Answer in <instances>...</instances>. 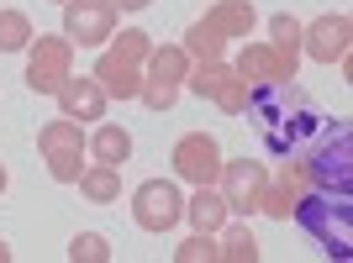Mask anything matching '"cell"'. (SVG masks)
<instances>
[{
	"label": "cell",
	"instance_id": "cell-3",
	"mask_svg": "<svg viewBox=\"0 0 353 263\" xmlns=\"http://www.w3.org/2000/svg\"><path fill=\"white\" fill-rule=\"evenodd\" d=\"M353 195H327V190H301L290 205V216L306 227L316 242H322L332 258H348L353 253Z\"/></svg>",
	"mask_w": 353,
	"mask_h": 263
},
{
	"label": "cell",
	"instance_id": "cell-1",
	"mask_svg": "<svg viewBox=\"0 0 353 263\" xmlns=\"http://www.w3.org/2000/svg\"><path fill=\"white\" fill-rule=\"evenodd\" d=\"M243 116L253 121L259 143L269 158H295L301 147L322 132V105L311 101L295 79H269V85H248V105Z\"/></svg>",
	"mask_w": 353,
	"mask_h": 263
},
{
	"label": "cell",
	"instance_id": "cell-5",
	"mask_svg": "<svg viewBox=\"0 0 353 263\" xmlns=\"http://www.w3.org/2000/svg\"><path fill=\"white\" fill-rule=\"evenodd\" d=\"M132 221L143 232H169L185 221V195L174 179H143L132 190Z\"/></svg>",
	"mask_w": 353,
	"mask_h": 263
},
{
	"label": "cell",
	"instance_id": "cell-9",
	"mask_svg": "<svg viewBox=\"0 0 353 263\" xmlns=\"http://www.w3.org/2000/svg\"><path fill=\"white\" fill-rule=\"evenodd\" d=\"M348 37H353V21L343 11H327L311 27H301V53L316 63H338V59H348Z\"/></svg>",
	"mask_w": 353,
	"mask_h": 263
},
{
	"label": "cell",
	"instance_id": "cell-19",
	"mask_svg": "<svg viewBox=\"0 0 353 263\" xmlns=\"http://www.w3.org/2000/svg\"><path fill=\"white\" fill-rule=\"evenodd\" d=\"M90 153H95V163H127L132 158V132L117 127V121H105V127H95V137H90Z\"/></svg>",
	"mask_w": 353,
	"mask_h": 263
},
{
	"label": "cell",
	"instance_id": "cell-13",
	"mask_svg": "<svg viewBox=\"0 0 353 263\" xmlns=\"http://www.w3.org/2000/svg\"><path fill=\"white\" fill-rule=\"evenodd\" d=\"M232 74L243 85H269V79H285L280 74V59H274V48L269 43H243L232 59Z\"/></svg>",
	"mask_w": 353,
	"mask_h": 263
},
{
	"label": "cell",
	"instance_id": "cell-4",
	"mask_svg": "<svg viewBox=\"0 0 353 263\" xmlns=\"http://www.w3.org/2000/svg\"><path fill=\"white\" fill-rule=\"evenodd\" d=\"M74 74V43L69 37H32L27 43V90L32 95H59V85Z\"/></svg>",
	"mask_w": 353,
	"mask_h": 263
},
{
	"label": "cell",
	"instance_id": "cell-25",
	"mask_svg": "<svg viewBox=\"0 0 353 263\" xmlns=\"http://www.w3.org/2000/svg\"><path fill=\"white\" fill-rule=\"evenodd\" d=\"M69 258L74 263H105V258H111V242H105L101 232H79L69 242Z\"/></svg>",
	"mask_w": 353,
	"mask_h": 263
},
{
	"label": "cell",
	"instance_id": "cell-18",
	"mask_svg": "<svg viewBox=\"0 0 353 263\" xmlns=\"http://www.w3.org/2000/svg\"><path fill=\"white\" fill-rule=\"evenodd\" d=\"M37 153H85V132H79V121L59 116V121H43L37 127Z\"/></svg>",
	"mask_w": 353,
	"mask_h": 263
},
{
	"label": "cell",
	"instance_id": "cell-17",
	"mask_svg": "<svg viewBox=\"0 0 353 263\" xmlns=\"http://www.w3.org/2000/svg\"><path fill=\"white\" fill-rule=\"evenodd\" d=\"M74 185H79V195H85V200H95V205L121 200V169H117V163H90Z\"/></svg>",
	"mask_w": 353,
	"mask_h": 263
},
{
	"label": "cell",
	"instance_id": "cell-12",
	"mask_svg": "<svg viewBox=\"0 0 353 263\" xmlns=\"http://www.w3.org/2000/svg\"><path fill=\"white\" fill-rule=\"evenodd\" d=\"M201 21H211V27L227 37V43H248L253 37V21H259V11H253V0H216Z\"/></svg>",
	"mask_w": 353,
	"mask_h": 263
},
{
	"label": "cell",
	"instance_id": "cell-8",
	"mask_svg": "<svg viewBox=\"0 0 353 263\" xmlns=\"http://www.w3.org/2000/svg\"><path fill=\"white\" fill-rule=\"evenodd\" d=\"M174 174L185 179V185H216L221 174V143L211 137V132H185L174 143Z\"/></svg>",
	"mask_w": 353,
	"mask_h": 263
},
{
	"label": "cell",
	"instance_id": "cell-31",
	"mask_svg": "<svg viewBox=\"0 0 353 263\" xmlns=\"http://www.w3.org/2000/svg\"><path fill=\"white\" fill-rule=\"evenodd\" d=\"M0 263H11V248H6V242H0Z\"/></svg>",
	"mask_w": 353,
	"mask_h": 263
},
{
	"label": "cell",
	"instance_id": "cell-27",
	"mask_svg": "<svg viewBox=\"0 0 353 263\" xmlns=\"http://www.w3.org/2000/svg\"><path fill=\"white\" fill-rule=\"evenodd\" d=\"M259 211H264V216H274V221H290V190L269 179L264 195H259Z\"/></svg>",
	"mask_w": 353,
	"mask_h": 263
},
{
	"label": "cell",
	"instance_id": "cell-23",
	"mask_svg": "<svg viewBox=\"0 0 353 263\" xmlns=\"http://www.w3.org/2000/svg\"><path fill=\"white\" fill-rule=\"evenodd\" d=\"M111 53L143 69V63H148V53H153V37H148V32H137V27H121V37L111 32Z\"/></svg>",
	"mask_w": 353,
	"mask_h": 263
},
{
	"label": "cell",
	"instance_id": "cell-22",
	"mask_svg": "<svg viewBox=\"0 0 353 263\" xmlns=\"http://www.w3.org/2000/svg\"><path fill=\"white\" fill-rule=\"evenodd\" d=\"M37 37L32 21L21 11H0V53H27V43Z\"/></svg>",
	"mask_w": 353,
	"mask_h": 263
},
{
	"label": "cell",
	"instance_id": "cell-28",
	"mask_svg": "<svg viewBox=\"0 0 353 263\" xmlns=\"http://www.w3.org/2000/svg\"><path fill=\"white\" fill-rule=\"evenodd\" d=\"M79 158H85V153H48V174L59 179V185H74V179L85 174V163H79Z\"/></svg>",
	"mask_w": 353,
	"mask_h": 263
},
{
	"label": "cell",
	"instance_id": "cell-15",
	"mask_svg": "<svg viewBox=\"0 0 353 263\" xmlns=\"http://www.w3.org/2000/svg\"><path fill=\"white\" fill-rule=\"evenodd\" d=\"M185 74H190V53H185L179 43L153 48L148 63H143V79H159V85H179V90H185Z\"/></svg>",
	"mask_w": 353,
	"mask_h": 263
},
{
	"label": "cell",
	"instance_id": "cell-16",
	"mask_svg": "<svg viewBox=\"0 0 353 263\" xmlns=\"http://www.w3.org/2000/svg\"><path fill=\"white\" fill-rule=\"evenodd\" d=\"M185 216H190L195 232H221V221H227V200H221L216 185H195V195L185 200Z\"/></svg>",
	"mask_w": 353,
	"mask_h": 263
},
{
	"label": "cell",
	"instance_id": "cell-30",
	"mask_svg": "<svg viewBox=\"0 0 353 263\" xmlns=\"http://www.w3.org/2000/svg\"><path fill=\"white\" fill-rule=\"evenodd\" d=\"M6 185H11V174H6V163H0V195H6Z\"/></svg>",
	"mask_w": 353,
	"mask_h": 263
},
{
	"label": "cell",
	"instance_id": "cell-2",
	"mask_svg": "<svg viewBox=\"0 0 353 263\" xmlns=\"http://www.w3.org/2000/svg\"><path fill=\"white\" fill-rule=\"evenodd\" d=\"M295 163H301L311 190L353 195V127L348 121H332V127L322 121V132L295 153Z\"/></svg>",
	"mask_w": 353,
	"mask_h": 263
},
{
	"label": "cell",
	"instance_id": "cell-32",
	"mask_svg": "<svg viewBox=\"0 0 353 263\" xmlns=\"http://www.w3.org/2000/svg\"><path fill=\"white\" fill-rule=\"evenodd\" d=\"M53 6H69V0H53Z\"/></svg>",
	"mask_w": 353,
	"mask_h": 263
},
{
	"label": "cell",
	"instance_id": "cell-20",
	"mask_svg": "<svg viewBox=\"0 0 353 263\" xmlns=\"http://www.w3.org/2000/svg\"><path fill=\"white\" fill-rule=\"evenodd\" d=\"M232 79V63L227 59H206V63H195L190 74H185V90L190 95H201V101H216V90Z\"/></svg>",
	"mask_w": 353,
	"mask_h": 263
},
{
	"label": "cell",
	"instance_id": "cell-14",
	"mask_svg": "<svg viewBox=\"0 0 353 263\" xmlns=\"http://www.w3.org/2000/svg\"><path fill=\"white\" fill-rule=\"evenodd\" d=\"M269 48H274V59H280V74L295 79V69H301V21H295L290 11L269 16Z\"/></svg>",
	"mask_w": 353,
	"mask_h": 263
},
{
	"label": "cell",
	"instance_id": "cell-6",
	"mask_svg": "<svg viewBox=\"0 0 353 263\" xmlns=\"http://www.w3.org/2000/svg\"><path fill=\"white\" fill-rule=\"evenodd\" d=\"M264 185H269V169H264V163H253V158H221L216 190H221V200H227V216H253Z\"/></svg>",
	"mask_w": 353,
	"mask_h": 263
},
{
	"label": "cell",
	"instance_id": "cell-21",
	"mask_svg": "<svg viewBox=\"0 0 353 263\" xmlns=\"http://www.w3.org/2000/svg\"><path fill=\"white\" fill-rule=\"evenodd\" d=\"M216 263H259V242H253V232L243 227V221H237V227H227V221H221Z\"/></svg>",
	"mask_w": 353,
	"mask_h": 263
},
{
	"label": "cell",
	"instance_id": "cell-26",
	"mask_svg": "<svg viewBox=\"0 0 353 263\" xmlns=\"http://www.w3.org/2000/svg\"><path fill=\"white\" fill-rule=\"evenodd\" d=\"M211 105H216V111H227V116H243V105H248V85L232 74V79L216 90V101H211Z\"/></svg>",
	"mask_w": 353,
	"mask_h": 263
},
{
	"label": "cell",
	"instance_id": "cell-11",
	"mask_svg": "<svg viewBox=\"0 0 353 263\" xmlns=\"http://www.w3.org/2000/svg\"><path fill=\"white\" fill-rule=\"evenodd\" d=\"M95 79H101V90L111 95V101H137V90H143V69L137 63H127V59H117L111 48H105L101 59H95Z\"/></svg>",
	"mask_w": 353,
	"mask_h": 263
},
{
	"label": "cell",
	"instance_id": "cell-10",
	"mask_svg": "<svg viewBox=\"0 0 353 263\" xmlns=\"http://www.w3.org/2000/svg\"><path fill=\"white\" fill-rule=\"evenodd\" d=\"M105 105H111V95H105L101 90V79H95V74H85V79H63L59 85V111L69 121H101L105 116Z\"/></svg>",
	"mask_w": 353,
	"mask_h": 263
},
{
	"label": "cell",
	"instance_id": "cell-7",
	"mask_svg": "<svg viewBox=\"0 0 353 263\" xmlns=\"http://www.w3.org/2000/svg\"><path fill=\"white\" fill-rule=\"evenodd\" d=\"M117 32V6L111 0H69L63 6V37L74 48H101Z\"/></svg>",
	"mask_w": 353,
	"mask_h": 263
},
{
	"label": "cell",
	"instance_id": "cell-29",
	"mask_svg": "<svg viewBox=\"0 0 353 263\" xmlns=\"http://www.w3.org/2000/svg\"><path fill=\"white\" fill-rule=\"evenodd\" d=\"M111 6H117V11H148L153 0H111Z\"/></svg>",
	"mask_w": 353,
	"mask_h": 263
},
{
	"label": "cell",
	"instance_id": "cell-24",
	"mask_svg": "<svg viewBox=\"0 0 353 263\" xmlns=\"http://www.w3.org/2000/svg\"><path fill=\"white\" fill-rule=\"evenodd\" d=\"M174 263H216V232H195L174 248Z\"/></svg>",
	"mask_w": 353,
	"mask_h": 263
}]
</instances>
